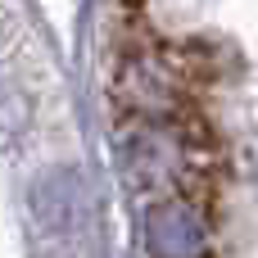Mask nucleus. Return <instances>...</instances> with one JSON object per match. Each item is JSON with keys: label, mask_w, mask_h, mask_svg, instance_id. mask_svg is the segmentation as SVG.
Wrapping results in <instances>:
<instances>
[{"label": "nucleus", "mask_w": 258, "mask_h": 258, "mask_svg": "<svg viewBox=\"0 0 258 258\" xmlns=\"http://www.w3.org/2000/svg\"><path fill=\"white\" fill-rule=\"evenodd\" d=\"M145 227H150V245L159 258H195L204 249V227L186 204H154Z\"/></svg>", "instance_id": "obj_2"}, {"label": "nucleus", "mask_w": 258, "mask_h": 258, "mask_svg": "<svg viewBox=\"0 0 258 258\" xmlns=\"http://www.w3.org/2000/svg\"><path fill=\"white\" fill-rule=\"evenodd\" d=\"M27 127H32V104H27V95H23L18 86L0 82V154L18 150L23 136H27Z\"/></svg>", "instance_id": "obj_3"}, {"label": "nucleus", "mask_w": 258, "mask_h": 258, "mask_svg": "<svg viewBox=\"0 0 258 258\" xmlns=\"http://www.w3.org/2000/svg\"><path fill=\"white\" fill-rule=\"evenodd\" d=\"M23 218L32 258H91V186L73 163L32 177Z\"/></svg>", "instance_id": "obj_1"}]
</instances>
